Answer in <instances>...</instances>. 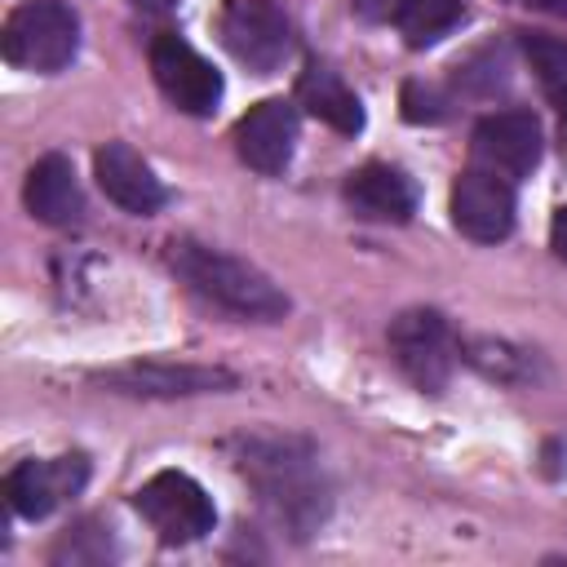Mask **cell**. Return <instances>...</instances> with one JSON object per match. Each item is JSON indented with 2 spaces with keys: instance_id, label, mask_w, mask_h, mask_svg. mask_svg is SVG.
<instances>
[{
  "instance_id": "2",
  "label": "cell",
  "mask_w": 567,
  "mask_h": 567,
  "mask_svg": "<svg viewBox=\"0 0 567 567\" xmlns=\"http://www.w3.org/2000/svg\"><path fill=\"white\" fill-rule=\"evenodd\" d=\"M173 270L213 306L244 315V319H284L288 315V297L270 284V275H261L257 266H248L244 257H230L221 248L208 244H177L173 248Z\"/></svg>"
},
{
  "instance_id": "18",
  "label": "cell",
  "mask_w": 567,
  "mask_h": 567,
  "mask_svg": "<svg viewBox=\"0 0 567 567\" xmlns=\"http://www.w3.org/2000/svg\"><path fill=\"white\" fill-rule=\"evenodd\" d=\"M523 53H527V62H532L545 97L563 115V159H567V40L545 35V31H527L523 35Z\"/></svg>"
},
{
  "instance_id": "7",
  "label": "cell",
  "mask_w": 567,
  "mask_h": 567,
  "mask_svg": "<svg viewBox=\"0 0 567 567\" xmlns=\"http://www.w3.org/2000/svg\"><path fill=\"white\" fill-rule=\"evenodd\" d=\"M151 75L164 89V97L186 115H208L221 102V75L182 35H155L151 40Z\"/></svg>"
},
{
  "instance_id": "10",
  "label": "cell",
  "mask_w": 567,
  "mask_h": 567,
  "mask_svg": "<svg viewBox=\"0 0 567 567\" xmlns=\"http://www.w3.org/2000/svg\"><path fill=\"white\" fill-rule=\"evenodd\" d=\"M474 159L496 177H523L540 164V124L532 111H496L474 128Z\"/></svg>"
},
{
  "instance_id": "9",
  "label": "cell",
  "mask_w": 567,
  "mask_h": 567,
  "mask_svg": "<svg viewBox=\"0 0 567 567\" xmlns=\"http://www.w3.org/2000/svg\"><path fill=\"white\" fill-rule=\"evenodd\" d=\"M102 385L137 399H177V394H208V390H230L235 372L226 368H204V363H168V359H142L124 363L97 377Z\"/></svg>"
},
{
  "instance_id": "17",
  "label": "cell",
  "mask_w": 567,
  "mask_h": 567,
  "mask_svg": "<svg viewBox=\"0 0 567 567\" xmlns=\"http://www.w3.org/2000/svg\"><path fill=\"white\" fill-rule=\"evenodd\" d=\"M465 363L478 368L496 385H532L540 377L536 354L523 350V346H514V341H501V337H474V341H465Z\"/></svg>"
},
{
  "instance_id": "20",
  "label": "cell",
  "mask_w": 567,
  "mask_h": 567,
  "mask_svg": "<svg viewBox=\"0 0 567 567\" xmlns=\"http://www.w3.org/2000/svg\"><path fill=\"white\" fill-rule=\"evenodd\" d=\"M447 115V102H443V93L439 89H430V84H403V120H412V124H439Z\"/></svg>"
},
{
  "instance_id": "16",
  "label": "cell",
  "mask_w": 567,
  "mask_h": 567,
  "mask_svg": "<svg viewBox=\"0 0 567 567\" xmlns=\"http://www.w3.org/2000/svg\"><path fill=\"white\" fill-rule=\"evenodd\" d=\"M297 97L315 120L332 124L337 133H359L363 128V106H359L354 89L328 66H306L301 80H297Z\"/></svg>"
},
{
  "instance_id": "8",
  "label": "cell",
  "mask_w": 567,
  "mask_h": 567,
  "mask_svg": "<svg viewBox=\"0 0 567 567\" xmlns=\"http://www.w3.org/2000/svg\"><path fill=\"white\" fill-rule=\"evenodd\" d=\"M452 226L474 244H496L514 230V186L487 168H465L452 182Z\"/></svg>"
},
{
  "instance_id": "21",
  "label": "cell",
  "mask_w": 567,
  "mask_h": 567,
  "mask_svg": "<svg viewBox=\"0 0 567 567\" xmlns=\"http://www.w3.org/2000/svg\"><path fill=\"white\" fill-rule=\"evenodd\" d=\"M350 9H354L359 18H368V22H381V18H394L399 0H350Z\"/></svg>"
},
{
  "instance_id": "6",
  "label": "cell",
  "mask_w": 567,
  "mask_h": 567,
  "mask_svg": "<svg viewBox=\"0 0 567 567\" xmlns=\"http://www.w3.org/2000/svg\"><path fill=\"white\" fill-rule=\"evenodd\" d=\"M390 354L403 368V377L421 390H443L456 368V341L439 310H403L390 319Z\"/></svg>"
},
{
  "instance_id": "4",
  "label": "cell",
  "mask_w": 567,
  "mask_h": 567,
  "mask_svg": "<svg viewBox=\"0 0 567 567\" xmlns=\"http://www.w3.org/2000/svg\"><path fill=\"white\" fill-rule=\"evenodd\" d=\"M133 505L155 527V536L164 545H190L204 532H213V523H217V509H213L208 492L182 470H164V474L146 478L133 492Z\"/></svg>"
},
{
  "instance_id": "1",
  "label": "cell",
  "mask_w": 567,
  "mask_h": 567,
  "mask_svg": "<svg viewBox=\"0 0 567 567\" xmlns=\"http://www.w3.org/2000/svg\"><path fill=\"white\" fill-rule=\"evenodd\" d=\"M239 474L257 487L270 518L292 536H306L328 509L315 452L301 439H239Z\"/></svg>"
},
{
  "instance_id": "15",
  "label": "cell",
  "mask_w": 567,
  "mask_h": 567,
  "mask_svg": "<svg viewBox=\"0 0 567 567\" xmlns=\"http://www.w3.org/2000/svg\"><path fill=\"white\" fill-rule=\"evenodd\" d=\"M27 208L35 221L44 226H75L80 213H84V199H80V182H75V168L66 155H44L31 164L27 173V190H22Z\"/></svg>"
},
{
  "instance_id": "12",
  "label": "cell",
  "mask_w": 567,
  "mask_h": 567,
  "mask_svg": "<svg viewBox=\"0 0 567 567\" xmlns=\"http://www.w3.org/2000/svg\"><path fill=\"white\" fill-rule=\"evenodd\" d=\"M292 146H297V111L284 97H266L248 106V115H239L235 124V151L257 173H284Z\"/></svg>"
},
{
  "instance_id": "24",
  "label": "cell",
  "mask_w": 567,
  "mask_h": 567,
  "mask_svg": "<svg viewBox=\"0 0 567 567\" xmlns=\"http://www.w3.org/2000/svg\"><path fill=\"white\" fill-rule=\"evenodd\" d=\"M137 9H168V4H177V0H133Z\"/></svg>"
},
{
  "instance_id": "11",
  "label": "cell",
  "mask_w": 567,
  "mask_h": 567,
  "mask_svg": "<svg viewBox=\"0 0 567 567\" xmlns=\"http://www.w3.org/2000/svg\"><path fill=\"white\" fill-rule=\"evenodd\" d=\"M89 478V461L84 456H53V461H22L9 470L4 478V496L13 505V514L22 518H44L53 514L66 496H75Z\"/></svg>"
},
{
  "instance_id": "14",
  "label": "cell",
  "mask_w": 567,
  "mask_h": 567,
  "mask_svg": "<svg viewBox=\"0 0 567 567\" xmlns=\"http://www.w3.org/2000/svg\"><path fill=\"white\" fill-rule=\"evenodd\" d=\"M346 204L368 221H408L416 213V186L403 168L363 164L346 177Z\"/></svg>"
},
{
  "instance_id": "5",
  "label": "cell",
  "mask_w": 567,
  "mask_h": 567,
  "mask_svg": "<svg viewBox=\"0 0 567 567\" xmlns=\"http://www.w3.org/2000/svg\"><path fill=\"white\" fill-rule=\"evenodd\" d=\"M217 35L235 62L270 75L292 53V27L270 0H226L217 13Z\"/></svg>"
},
{
  "instance_id": "23",
  "label": "cell",
  "mask_w": 567,
  "mask_h": 567,
  "mask_svg": "<svg viewBox=\"0 0 567 567\" xmlns=\"http://www.w3.org/2000/svg\"><path fill=\"white\" fill-rule=\"evenodd\" d=\"M518 4H532V9H549V13H567V0H518Z\"/></svg>"
},
{
  "instance_id": "3",
  "label": "cell",
  "mask_w": 567,
  "mask_h": 567,
  "mask_svg": "<svg viewBox=\"0 0 567 567\" xmlns=\"http://www.w3.org/2000/svg\"><path fill=\"white\" fill-rule=\"evenodd\" d=\"M80 49V18L62 0H22L4 22V58L22 71L53 75Z\"/></svg>"
},
{
  "instance_id": "22",
  "label": "cell",
  "mask_w": 567,
  "mask_h": 567,
  "mask_svg": "<svg viewBox=\"0 0 567 567\" xmlns=\"http://www.w3.org/2000/svg\"><path fill=\"white\" fill-rule=\"evenodd\" d=\"M549 248L567 261V204L554 213V221H549Z\"/></svg>"
},
{
  "instance_id": "19",
  "label": "cell",
  "mask_w": 567,
  "mask_h": 567,
  "mask_svg": "<svg viewBox=\"0 0 567 567\" xmlns=\"http://www.w3.org/2000/svg\"><path fill=\"white\" fill-rule=\"evenodd\" d=\"M461 18H465L461 0H399V9H394V27L412 49L443 40Z\"/></svg>"
},
{
  "instance_id": "13",
  "label": "cell",
  "mask_w": 567,
  "mask_h": 567,
  "mask_svg": "<svg viewBox=\"0 0 567 567\" xmlns=\"http://www.w3.org/2000/svg\"><path fill=\"white\" fill-rule=\"evenodd\" d=\"M93 173H97V186L106 190V199H115L124 213L146 217V213H155L164 204L159 177L151 173V164L128 142H106L93 155Z\"/></svg>"
}]
</instances>
